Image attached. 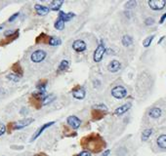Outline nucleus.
I'll return each mask as SVG.
<instances>
[{
  "instance_id": "nucleus-37",
  "label": "nucleus",
  "mask_w": 166,
  "mask_h": 156,
  "mask_svg": "<svg viewBox=\"0 0 166 156\" xmlns=\"http://www.w3.org/2000/svg\"><path fill=\"white\" fill-rule=\"evenodd\" d=\"M3 28V26H0V29H2Z\"/></svg>"
},
{
  "instance_id": "nucleus-12",
  "label": "nucleus",
  "mask_w": 166,
  "mask_h": 156,
  "mask_svg": "<svg viewBox=\"0 0 166 156\" xmlns=\"http://www.w3.org/2000/svg\"><path fill=\"white\" fill-rule=\"evenodd\" d=\"M131 106H132L131 103H127L123 105H121V106H119L118 108H116L114 113H115L116 115H122V114H124L125 112H127L129 109L131 108Z\"/></svg>"
},
{
  "instance_id": "nucleus-13",
  "label": "nucleus",
  "mask_w": 166,
  "mask_h": 156,
  "mask_svg": "<svg viewBox=\"0 0 166 156\" xmlns=\"http://www.w3.org/2000/svg\"><path fill=\"white\" fill-rule=\"evenodd\" d=\"M162 114V111H161V109L159 107H152V109H149V115L152 117V118H159Z\"/></svg>"
},
{
  "instance_id": "nucleus-8",
  "label": "nucleus",
  "mask_w": 166,
  "mask_h": 156,
  "mask_svg": "<svg viewBox=\"0 0 166 156\" xmlns=\"http://www.w3.org/2000/svg\"><path fill=\"white\" fill-rule=\"evenodd\" d=\"M53 124H55V122H53V121H52V122H48V123H46V124L43 125V126H41V127H40V129H39V130H37L36 132H35V134L33 135L32 138H31V140H30L31 142H33V140H36V139L38 138V136H40V135L42 134V133L46 130V129H48L49 127H51Z\"/></svg>"
},
{
  "instance_id": "nucleus-15",
  "label": "nucleus",
  "mask_w": 166,
  "mask_h": 156,
  "mask_svg": "<svg viewBox=\"0 0 166 156\" xmlns=\"http://www.w3.org/2000/svg\"><path fill=\"white\" fill-rule=\"evenodd\" d=\"M64 4V1H61V0H54L50 3V10H53V11H58L61 9L62 5Z\"/></svg>"
},
{
  "instance_id": "nucleus-26",
  "label": "nucleus",
  "mask_w": 166,
  "mask_h": 156,
  "mask_svg": "<svg viewBox=\"0 0 166 156\" xmlns=\"http://www.w3.org/2000/svg\"><path fill=\"white\" fill-rule=\"evenodd\" d=\"M46 84H47V81H40L39 83L37 84V89L40 91L41 93H44L45 92V89H46Z\"/></svg>"
},
{
  "instance_id": "nucleus-19",
  "label": "nucleus",
  "mask_w": 166,
  "mask_h": 156,
  "mask_svg": "<svg viewBox=\"0 0 166 156\" xmlns=\"http://www.w3.org/2000/svg\"><path fill=\"white\" fill-rule=\"evenodd\" d=\"M69 61H66V60L62 61L61 64H60V65H59V68H58V71H64V70H66V69L69 68Z\"/></svg>"
},
{
  "instance_id": "nucleus-23",
  "label": "nucleus",
  "mask_w": 166,
  "mask_h": 156,
  "mask_svg": "<svg viewBox=\"0 0 166 156\" xmlns=\"http://www.w3.org/2000/svg\"><path fill=\"white\" fill-rule=\"evenodd\" d=\"M153 38H155V35H149V36H148L147 38L145 39V40L143 41V45L144 47H146V48H148V47L151 46L152 42L153 40Z\"/></svg>"
},
{
  "instance_id": "nucleus-6",
  "label": "nucleus",
  "mask_w": 166,
  "mask_h": 156,
  "mask_svg": "<svg viewBox=\"0 0 166 156\" xmlns=\"http://www.w3.org/2000/svg\"><path fill=\"white\" fill-rule=\"evenodd\" d=\"M66 122H68V124L72 129H78L80 127V125H81V120L78 118V117L74 116V115H72V116L68 117Z\"/></svg>"
},
{
  "instance_id": "nucleus-31",
  "label": "nucleus",
  "mask_w": 166,
  "mask_h": 156,
  "mask_svg": "<svg viewBox=\"0 0 166 156\" xmlns=\"http://www.w3.org/2000/svg\"><path fill=\"white\" fill-rule=\"evenodd\" d=\"M6 132V126L2 123H0V136H2Z\"/></svg>"
},
{
  "instance_id": "nucleus-35",
  "label": "nucleus",
  "mask_w": 166,
  "mask_h": 156,
  "mask_svg": "<svg viewBox=\"0 0 166 156\" xmlns=\"http://www.w3.org/2000/svg\"><path fill=\"white\" fill-rule=\"evenodd\" d=\"M109 153H110V150H109V149H108V150H106V151H105L104 153H103L101 156H108Z\"/></svg>"
},
{
  "instance_id": "nucleus-27",
  "label": "nucleus",
  "mask_w": 166,
  "mask_h": 156,
  "mask_svg": "<svg viewBox=\"0 0 166 156\" xmlns=\"http://www.w3.org/2000/svg\"><path fill=\"white\" fill-rule=\"evenodd\" d=\"M19 33V31L18 29H10V30H6L5 32H4V35L8 38V37H12V36H14V35L16 34H18Z\"/></svg>"
},
{
  "instance_id": "nucleus-18",
  "label": "nucleus",
  "mask_w": 166,
  "mask_h": 156,
  "mask_svg": "<svg viewBox=\"0 0 166 156\" xmlns=\"http://www.w3.org/2000/svg\"><path fill=\"white\" fill-rule=\"evenodd\" d=\"M48 44L51 46H59V45L62 44V40L58 37H50Z\"/></svg>"
},
{
  "instance_id": "nucleus-3",
  "label": "nucleus",
  "mask_w": 166,
  "mask_h": 156,
  "mask_svg": "<svg viewBox=\"0 0 166 156\" xmlns=\"http://www.w3.org/2000/svg\"><path fill=\"white\" fill-rule=\"evenodd\" d=\"M149 6L151 7V9L155 11H160L162 10L166 5L165 0H149L148 2Z\"/></svg>"
},
{
  "instance_id": "nucleus-17",
  "label": "nucleus",
  "mask_w": 166,
  "mask_h": 156,
  "mask_svg": "<svg viewBox=\"0 0 166 156\" xmlns=\"http://www.w3.org/2000/svg\"><path fill=\"white\" fill-rule=\"evenodd\" d=\"M122 45L125 46V47H129L130 45L133 44V38L130 36V35H124L123 37H122Z\"/></svg>"
},
{
  "instance_id": "nucleus-11",
  "label": "nucleus",
  "mask_w": 166,
  "mask_h": 156,
  "mask_svg": "<svg viewBox=\"0 0 166 156\" xmlns=\"http://www.w3.org/2000/svg\"><path fill=\"white\" fill-rule=\"evenodd\" d=\"M34 9H35V11H36V13L40 16H46L50 12L49 7L40 5V4H36V5L34 6Z\"/></svg>"
},
{
  "instance_id": "nucleus-5",
  "label": "nucleus",
  "mask_w": 166,
  "mask_h": 156,
  "mask_svg": "<svg viewBox=\"0 0 166 156\" xmlns=\"http://www.w3.org/2000/svg\"><path fill=\"white\" fill-rule=\"evenodd\" d=\"M33 121H34L33 118H25L23 120H20L16 123H12L13 124V129H15V130H20V129H23L26 126H29Z\"/></svg>"
},
{
  "instance_id": "nucleus-9",
  "label": "nucleus",
  "mask_w": 166,
  "mask_h": 156,
  "mask_svg": "<svg viewBox=\"0 0 166 156\" xmlns=\"http://www.w3.org/2000/svg\"><path fill=\"white\" fill-rule=\"evenodd\" d=\"M120 68H121V64L118 61H116V60H113V61H112L109 64V65H108V69H109V72H112V73H114V72H117L118 70L120 69Z\"/></svg>"
},
{
  "instance_id": "nucleus-7",
  "label": "nucleus",
  "mask_w": 166,
  "mask_h": 156,
  "mask_svg": "<svg viewBox=\"0 0 166 156\" xmlns=\"http://www.w3.org/2000/svg\"><path fill=\"white\" fill-rule=\"evenodd\" d=\"M72 48L75 52L78 53H81V52H84L86 50L87 46H86V43L82 40H75L72 43Z\"/></svg>"
},
{
  "instance_id": "nucleus-16",
  "label": "nucleus",
  "mask_w": 166,
  "mask_h": 156,
  "mask_svg": "<svg viewBox=\"0 0 166 156\" xmlns=\"http://www.w3.org/2000/svg\"><path fill=\"white\" fill-rule=\"evenodd\" d=\"M156 143L160 148L166 149V135H161L159 136L156 140Z\"/></svg>"
},
{
  "instance_id": "nucleus-36",
  "label": "nucleus",
  "mask_w": 166,
  "mask_h": 156,
  "mask_svg": "<svg viewBox=\"0 0 166 156\" xmlns=\"http://www.w3.org/2000/svg\"><path fill=\"white\" fill-rule=\"evenodd\" d=\"M35 156H45V155H43V154H36Z\"/></svg>"
},
{
  "instance_id": "nucleus-22",
  "label": "nucleus",
  "mask_w": 166,
  "mask_h": 156,
  "mask_svg": "<svg viewBox=\"0 0 166 156\" xmlns=\"http://www.w3.org/2000/svg\"><path fill=\"white\" fill-rule=\"evenodd\" d=\"M54 100H55V96L53 95V94H50V95L46 96L44 98V100H43V105H47V104H51Z\"/></svg>"
},
{
  "instance_id": "nucleus-21",
  "label": "nucleus",
  "mask_w": 166,
  "mask_h": 156,
  "mask_svg": "<svg viewBox=\"0 0 166 156\" xmlns=\"http://www.w3.org/2000/svg\"><path fill=\"white\" fill-rule=\"evenodd\" d=\"M152 134V129H146V130H144V132L142 133V140H147L149 136H151V135Z\"/></svg>"
},
{
  "instance_id": "nucleus-25",
  "label": "nucleus",
  "mask_w": 166,
  "mask_h": 156,
  "mask_svg": "<svg viewBox=\"0 0 166 156\" xmlns=\"http://www.w3.org/2000/svg\"><path fill=\"white\" fill-rule=\"evenodd\" d=\"M13 68H14V71H15V74H18L19 76H22L23 75V70H22V68L20 64H15L13 65Z\"/></svg>"
},
{
  "instance_id": "nucleus-28",
  "label": "nucleus",
  "mask_w": 166,
  "mask_h": 156,
  "mask_svg": "<svg viewBox=\"0 0 166 156\" xmlns=\"http://www.w3.org/2000/svg\"><path fill=\"white\" fill-rule=\"evenodd\" d=\"M136 5H137V1H135V0H130V1L126 2L125 8L126 9H132V8L136 7Z\"/></svg>"
},
{
  "instance_id": "nucleus-1",
  "label": "nucleus",
  "mask_w": 166,
  "mask_h": 156,
  "mask_svg": "<svg viewBox=\"0 0 166 156\" xmlns=\"http://www.w3.org/2000/svg\"><path fill=\"white\" fill-rule=\"evenodd\" d=\"M112 95L115 99H118V100L123 99V98L127 96V90L123 86H115L112 90Z\"/></svg>"
},
{
  "instance_id": "nucleus-4",
  "label": "nucleus",
  "mask_w": 166,
  "mask_h": 156,
  "mask_svg": "<svg viewBox=\"0 0 166 156\" xmlns=\"http://www.w3.org/2000/svg\"><path fill=\"white\" fill-rule=\"evenodd\" d=\"M47 54L45 51L43 50H36L31 54V61L33 62H41L42 61H44V58H46Z\"/></svg>"
},
{
  "instance_id": "nucleus-20",
  "label": "nucleus",
  "mask_w": 166,
  "mask_h": 156,
  "mask_svg": "<svg viewBox=\"0 0 166 156\" xmlns=\"http://www.w3.org/2000/svg\"><path fill=\"white\" fill-rule=\"evenodd\" d=\"M54 26H55V28L58 29V30H63V29L65 28V22H63L60 18H58V19H57V21L55 22Z\"/></svg>"
},
{
  "instance_id": "nucleus-2",
  "label": "nucleus",
  "mask_w": 166,
  "mask_h": 156,
  "mask_svg": "<svg viewBox=\"0 0 166 156\" xmlns=\"http://www.w3.org/2000/svg\"><path fill=\"white\" fill-rule=\"evenodd\" d=\"M106 53V47L105 45L101 43L100 45L97 47V49L95 50L94 52V56H93V60L95 62H100L103 60V57Z\"/></svg>"
},
{
  "instance_id": "nucleus-30",
  "label": "nucleus",
  "mask_w": 166,
  "mask_h": 156,
  "mask_svg": "<svg viewBox=\"0 0 166 156\" xmlns=\"http://www.w3.org/2000/svg\"><path fill=\"white\" fill-rule=\"evenodd\" d=\"M153 23H155V20H153L152 18H151V17L145 20V25L146 26H152Z\"/></svg>"
},
{
  "instance_id": "nucleus-10",
  "label": "nucleus",
  "mask_w": 166,
  "mask_h": 156,
  "mask_svg": "<svg viewBox=\"0 0 166 156\" xmlns=\"http://www.w3.org/2000/svg\"><path fill=\"white\" fill-rule=\"evenodd\" d=\"M72 96H73L74 99L83 100L86 96V92L82 87H77L76 90H74V91L72 92Z\"/></svg>"
},
{
  "instance_id": "nucleus-34",
  "label": "nucleus",
  "mask_w": 166,
  "mask_h": 156,
  "mask_svg": "<svg viewBox=\"0 0 166 156\" xmlns=\"http://www.w3.org/2000/svg\"><path fill=\"white\" fill-rule=\"evenodd\" d=\"M165 19H166V13H165V14H163V16H162V17L160 18L159 23H163V22H164V21H165Z\"/></svg>"
},
{
  "instance_id": "nucleus-29",
  "label": "nucleus",
  "mask_w": 166,
  "mask_h": 156,
  "mask_svg": "<svg viewBox=\"0 0 166 156\" xmlns=\"http://www.w3.org/2000/svg\"><path fill=\"white\" fill-rule=\"evenodd\" d=\"M92 108H94L95 110H106V106L105 104H95Z\"/></svg>"
},
{
  "instance_id": "nucleus-24",
  "label": "nucleus",
  "mask_w": 166,
  "mask_h": 156,
  "mask_svg": "<svg viewBox=\"0 0 166 156\" xmlns=\"http://www.w3.org/2000/svg\"><path fill=\"white\" fill-rule=\"evenodd\" d=\"M7 78L13 82H19L20 79H21V76H19L18 74H15V73H10L7 75Z\"/></svg>"
},
{
  "instance_id": "nucleus-14",
  "label": "nucleus",
  "mask_w": 166,
  "mask_h": 156,
  "mask_svg": "<svg viewBox=\"0 0 166 156\" xmlns=\"http://www.w3.org/2000/svg\"><path fill=\"white\" fill-rule=\"evenodd\" d=\"M74 13H65V12H60V14H59V18H60L63 22H69L70 21L73 17H74Z\"/></svg>"
},
{
  "instance_id": "nucleus-33",
  "label": "nucleus",
  "mask_w": 166,
  "mask_h": 156,
  "mask_svg": "<svg viewBox=\"0 0 166 156\" xmlns=\"http://www.w3.org/2000/svg\"><path fill=\"white\" fill-rule=\"evenodd\" d=\"M78 156H91V154H90V152H88V151H82L81 153H79V155Z\"/></svg>"
},
{
  "instance_id": "nucleus-32",
  "label": "nucleus",
  "mask_w": 166,
  "mask_h": 156,
  "mask_svg": "<svg viewBox=\"0 0 166 156\" xmlns=\"http://www.w3.org/2000/svg\"><path fill=\"white\" fill-rule=\"evenodd\" d=\"M19 17V13H16V14H14L13 16H12V17H10L9 18V20H8V21H9L10 22H12L13 21H15L16 19H17Z\"/></svg>"
}]
</instances>
